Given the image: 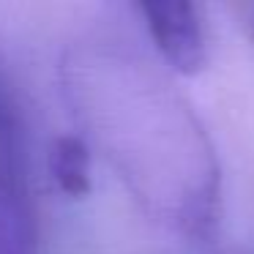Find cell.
<instances>
[{"label": "cell", "instance_id": "obj_2", "mask_svg": "<svg viewBox=\"0 0 254 254\" xmlns=\"http://www.w3.org/2000/svg\"><path fill=\"white\" fill-rule=\"evenodd\" d=\"M0 254H39V216L25 164H0Z\"/></svg>", "mask_w": 254, "mask_h": 254}, {"label": "cell", "instance_id": "obj_4", "mask_svg": "<svg viewBox=\"0 0 254 254\" xmlns=\"http://www.w3.org/2000/svg\"><path fill=\"white\" fill-rule=\"evenodd\" d=\"M22 123L11 104V96L0 82V164H25L22 159Z\"/></svg>", "mask_w": 254, "mask_h": 254}, {"label": "cell", "instance_id": "obj_3", "mask_svg": "<svg viewBox=\"0 0 254 254\" xmlns=\"http://www.w3.org/2000/svg\"><path fill=\"white\" fill-rule=\"evenodd\" d=\"M50 172L58 189L68 197H85L90 191V153L79 137H58L50 150Z\"/></svg>", "mask_w": 254, "mask_h": 254}, {"label": "cell", "instance_id": "obj_5", "mask_svg": "<svg viewBox=\"0 0 254 254\" xmlns=\"http://www.w3.org/2000/svg\"><path fill=\"white\" fill-rule=\"evenodd\" d=\"M243 17H246V25H249V33L254 36V3L243 6Z\"/></svg>", "mask_w": 254, "mask_h": 254}, {"label": "cell", "instance_id": "obj_1", "mask_svg": "<svg viewBox=\"0 0 254 254\" xmlns=\"http://www.w3.org/2000/svg\"><path fill=\"white\" fill-rule=\"evenodd\" d=\"M139 14L145 17L159 55L178 74L191 77L202 71L208 61V41L197 6L186 0H172V3L153 0V3H139Z\"/></svg>", "mask_w": 254, "mask_h": 254}]
</instances>
